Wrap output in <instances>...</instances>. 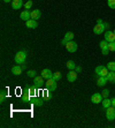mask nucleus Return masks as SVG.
<instances>
[{
	"mask_svg": "<svg viewBox=\"0 0 115 128\" xmlns=\"http://www.w3.org/2000/svg\"><path fill=\"white\" fill-rule=\"evenodd\" d=\"M67 68L69 69V70H75V68H76V64H75L73 60H68L67 61Z\"/></svg>",
	"mask_w": 115,
	"mask_h": 128,
	"instance_id": "23",
	"label": "nucleus"
},
{
	"mask_svg": "<svg viewBox=\"0 0 115 128\" xmlns=\"http://www.w3.org/2000/svg\"><path fill=\"white\" fill-rule=\"evenodd\" d=\"M106 78H107V80H108V82H111V83L115 84V72L109 70Z\"/></svg>",
	"mask_w": 115,
	"mask_h": 128,
	"instance_id": "18",
	"label": "nucleus"
},
{
	"mask_svg": "<svg viewBox=\"0 0 115 128\" xmlns=\"http://www.w3.org/2000/svg\"><path fill=\"white\" fill-rule=\"evenodd\" d=\"M103 95L101 94H99V92H97V94H93V95L91 96V102L93 103V104H99V103H101L103 102Z\"/></svg>",
	"mask_w": 115,
	"mask_h": 128,
	"instance_id": "8",
	"label": "nucleus"
},
{
	"mask_svg": "<svg viewBox=\"0 0 115 128\" xmlns=\"http://www.w3.org/2000/svg\"><path fill=\"white\" fill-rule=\"evenodd\" d=\"M46 88H47L50 91H54V90L56 89V81L54 80L53 78H48L47 81H46Z\"/></svg>",
	"mask_w": 115,
	"mask_h": 128,
	"instance_id": "5",
	"label": "nucleus"
},
{
	"mask_svg": "<svg viewBox=\"0 0 115 128\" xmlns=\"http://www.w3.org/2000/svg\"><path fill=\"white\" fill-rule=\"evenodd\" d=\"M66 48H67L68 52H70V53H74L77 51V43H75L74 40H70V42H68L66 44Z\"/></svg>",
	"mask_w": 115,
	"mask_h": 128,
	"instance_id": "4",
	"label": "nucleus"
},
{
	"mask_svg": "<svg viewBox=\"0 0 115 128\" xmlns=\"http://www.w3.org/2000/svg\"><path fill=\"white\" fill-rule=\"evenodd\" d=\"M41 15V12L39 10V9H33L32 12H31V18H33V20H38L39 18H40Z\"/></svg>",
	"mask_w": 115,
	"mask_h": 128,
	"instance_id": "20",
	"label": "nucleus"
},
{
	"mask_svg": "<svg viewBox=\"0 0 115 128\" xmlns=\"http://www.w3.org/2000/svg\"><path fill=\"white\" fill-rule=\"evenodd\" d=\"M105 40H107L108 43L111 42H115V34L112 30H106L105 31Z\"/></svg>",
	"mask_w": 115,
	"mask_h": 128,
	"instance_id": "6",
	"label": "nucleus"
},
{
	"mask_svg": "<svg viewBox=\"0 0 115 128\" xmlns=\"http://www.w3.org/2000/svg\"><path fill=\"white\" fill-rule=\"evenodd\" d=\"M27 74H28V76H29V78H35V76H37V75H36V74H37V72H36V70H28Z\"/></svg>",
	"mask_w": 115,
	"mask_h": 128,
	"instance_id": "33",
	"label": "nucleus"
},
{
	"mask_svg": "<svg viewBox=\"0 0 115 128\" xmlns=\"http://www.w3.org/2000/svg\"><path fill=\"white\" fill-rule=\"evenodd\" d=\"M104 24H105V28H106V30H108V28H109V24L107 23V22H104Z\"/></svg>",
	"mask_w": 115,
	"mask_h": 128,
	"instance_id": "38",
	"label": "nucleus"
},
{
	"mask_svg": "<svg viewBox=\"0 0 115 128\" xmlns=\"http://www.w3.org/2000/svg\"><path fill=\"white\" fill-rule=\"evenodd\" d=\"M75 70H76L77 73H81V72H82V67H81V66H76V68H75Z\"/></svg>",
	"mask_w": 115,
	"mask_h": 128,
	"instance_id": "36",
	"label": "nucleus"
},
{
	"mask_svg": "<svg viewBox=\"0 0 115 128\" xmlns=\"http://www.w3.org/2000/svg\"><path fill=\"white\" fill-rule=\"evenodd\" d=\"M25 24H27V28H30V29H36L38 27L37 20H33V18H30V20L25 21Z\"/></svg>",
	"mask_w": 115,
	"mask_h": 128,
	"instance_id": "11",
	"label": "nucleus"
},
{
	"mask_svg": "<svg viewBox=\"0 0 115 128\" xmlns=\"http://www.w3.org/2000/svg\"><path fill=\"white\" fill-rule=\"evenodd\" d=\"M44 100L45 99L44 98H37V97H35V98L32 99V103L36 105V106H43L44 105Z\"/></svg>",
	"mask_w": 115,
	"mask_h": 128,
	"instance_id": "21",
	"label": "nucleus"
},
{
	"mask_svg": "<svg viewBox=\"0 0 115 128\" xmlns=\"http://www.w3.org/2000/svg\"><path fill=\"white\" fill-rule=\"evenodd\" d=\"M106 118L109 121L115 120V107L114 106H109L108 108H106Z\"/></svg>",
	"mask_w": 115,
	"mask_h": 128,
	"instance_id": "3",
	"label": "nucleus"
},
{
	"mask_svg": "<svg viewBox=\"0 0 115 128\" xmlns=\"http://www.w3.org/2000/svg\"><path fill=\"white\" fill-rule=\"evenodd\" d=\"M43 98L46 100V99H50L51 96H50V90H44V92H43Z\"/></svg>",
	"mask_w": 115,
	"mask_h": 128,
	"instance_id": "28",
	"label": "nucleus"
},
{
	"mask_svg": "<svg viewBox=\"0 0 115 128\" xmlns=\"http://www.w3.org/2000/svg\"><path fill=\"white\" fill-rule=\"evenodd\" d=\"M30 98H31V96H30L29 92H24L22 94V97H21V99H22V102H24V103H28V102H30Z\"/></svg>",
	"mask_w": 115,
	"mask_h": 128,
	"instance_id": "22",
	"label": "nucleus"
},
{
	"mask_svg": "<svg viewBox=\"0 0 115 128\" xmlns=\"http://www.w3.org/2000/svg\"><path fill=\"white\" fill-rule=\"evenodd\" d=\"M101 23H104V21L101 20V18H98V20H97V24H101Z\"/></svg>",
	"mask_w": 115,
	"mask_h": 128,
	"instance_id": "37",
	"label": "nucleus"
},
{
	"mask_svg": "<svg viewBox=\"0 0 115 128\" xmlns=\"http://www.w3.org/2000/svg\"><path fill=\"white\" fill-rule=\"evenodd\" d=\"M108 50L111 51V52H115V42L108 43Z\"/></svg>",
	"mask_w": 115,
	"mask_h": 128,
	"instance_id": "30",
	"label": "nucleus"
},
{
	"mask_svg": "<svg viewBox=\"0 0 115 128\" xmlns=\"http://www.w3.org/2000/svg\"><path fill=\"white\" fill-rule=\"evenodd\" d=\"M107 4H108L109 8L115 9V0H108V1H107Z\"/></svg>",
	"mask_w": 115,
	"mask_h": 128,
	"instance_id": "32",
	"label": "nucleus"
},
{
	"mask_svg": "<svg viewBox=\"0 0 115 128\" xmlns=\"http://www.w3.org/2000/svg\"><path fill=\"white\" fill-rule=\"evenodd\" d=\"M106 67L108 68V70H113V72H115V61H111V62H108V64H107Z\"/></svg>",
	"mask_w": 115,
	"mask_h": 128,
	"instance_id": "27",
	"label": "nucleus"
},
{
	"mask_svg": "<svg viewBox=\"0 0 115 128\" xmlns=\"http://www.w3.org/2000/svg\"><path fill=\"white\" fill-rule=\"evenodd\" d=\"M106 31V28H105V24L101 23V24H96L95 28H93V32L96 35H100V34L105 32Z\"/></svg>",
	"mask_w": 115,
	"mask_h": 128,
	"instance_id": "7",
	"label": "nucleus"
},
{
	"mask_svg": "<svg viewBox=\"0 0 115 128\" xmlns=\"http://www.w3.org/2000/svg\"><path fill=\"white\" fill-rule=\"evenodd\" d=\"M108 52H111V51H109L108 48H105V50H101V53H103L104 56H107V54H108Z\"/></svg>",
	"mask_w": 115,
	"mask_h": 128,
	"instance_id": "35",
	"label": "nucleus"
},
{
	"mask_svg": "<svg viewBox=\"0 0 115 128\" xmlns=\"http://www.w3.org/2000/svg\"><path fill=\"white\" fill-rule=\"evenodd\" d=\"M41 76H43L44 78H46V80H48V78H53V73H52L48 68H45V69L41 70Z\"/></svg>",
	"mask_w": 115,
	"mask_h": 128,
	"instance_id": "13",
	"label": "nucleus"
},
{
	"mask_svg": "<svg viewBox=\"0 0 115 128\" xmlns=\"http://www.w3.org/2000/svg\"><path fill=\"white\" fill-rule=\"evenodd\" d=\"M73 39H74V34L71 32V31H68V32L65 35V38L61 40V44L66 45L68 42H70V40H73Z\"/></svg>",
	"mask_w": 115,
	"mask_h": 128,
	"instance_id": "10",
	"label": "nucleus"
},
{
	"mask_svg": "<svg viewBox=\"0 0 115 128\" xmlns=\"http://www.w3.org/2000/svg\"><path fill=\"white\" fill-rule=\"evenodd\" d=\"M22 6H23V1L22 0H13L12 1L13 9H20Z\"/></svg>",
	"mask_w": 115,
	"mask_h": 128,
	"instance_id": "15",
	"label": "nucleus"
},
{
	"mask_svg": "<svg viewBox=\"0 0 115 128\" xmlns=\"http://www.w3.org/2000/svg\"><path fill=\"white\" fill-rule=\"evenodd\" d=\"M101 104H103L104 108H108L109 106H112V99H109L108 97H107V98H104L103 102H101Z\"/></svg>",
	"mask_w": 115,
	"mask_h": 128,
	"instance_id": "19",
	"label": "nucleus"
},
{
	"mask_svg": "<svg viewBox=\"0 0 115 128\" xmlns=\"http://www.w3.org/2000/svg\"><path fill=\"white\" fill-rule=\"evenodd\" d=\"M112 106H114V107H115V98H113V99H112Z\"/></svg>",
	"mask_w": 115,
	"mask_h": 128,
	"instance_id": "39",
	"label": "nucleus"
},
{
	"mask_svg": "<svg viewBox=\"0 0 115 128\" xmlns=\"http://www.w3.org/2000/svg\"><path fill=\"white\" fill-rule=\"evenodd\" d=\"M20 18H21V20H23V21H28V20L31 18V12H29L28 9H25V10H23V12L20 14Z\"/></svg>",
	"mask_w": 115,
	"mask_h": 128,
	"instance_id": "12",
	"label": "nucleus"
},
{
	"mask_svg": "<svg viewBox=\"0 0 115 128\" xmlns=\"http://www.w3.org/2000/svg\"><path fill=\"white\" fill-rule=\"evenodd\" d=\"M31 6H32V1H31V0H29V1H27V2L24 4V8L25 9H30Z\"/></svg>",
	"mask_w": 115,
	"mask_h": 128,
	"instance_id": "34",
	"label": "nucleus"
},
{
	"mask_svg": "<svg viewBox=\"0 0 115 128\" xmlns=\"http://www.w3.org/2000/svg\"><path fill=\"white\" fill-rule=\"evenodd\" d=\"M109 94H111V91H109L108 89H104V90H103V92H101V95H103L104 98H107V97L109 96Z\"/></svg>",
	"mask_w": 115,
	"mask_h": 128,
	"instance_id": "31",
	"label": "nucleus"
},
{
	"mask_svg": "<svg viewBox=\"0 0 115 128\" xmlns=\"http://www.w3.org/2000/svg\"><path fill=\"white\" fill-rule=\"evenodd\" d=\"M107 82H108V80H107L106 76H99V78H98V81H97V86H104Z\"/></svg>",
	"mask_w": 115,
	"mask_h": 128,
	"instance_id": "17",
	"label": "nucleus"
},
{
	"mask_svg": "<svg viewBox=\"0 0 115 128\" xmlns=\"http://www.w3.org/2000/svg\"><path fill=\"white\" fill-rule=\"evenodd\" d=\"M5 2H10V1H13V0H3Z\"/></svg>",
	"mask_w": 115,
	"mask_h": 128,
	"instance_id": "40",
	"label": "nucleus"
},
{
	"mask_svg": "<svg viewBox=\"0 0 115 128\" xmlns=\"http://www.w3.org/2000/svg\"><path fill=\"white\" fill-rule=\"evenodd\" d=\"M53 78L58 82V81L61 78V73H60V72H55V73H53Z\"/></svg>",
	"mask_w": 115,
	"mask_h": 128,
	"instance_id": "29",
	"label": "nucleus"
},
{
	"mask_svg": "<svg viewBox=\"0 0 115 128\" xmlns=\"http://www.w3.org/2000/svg\"><path fill=\"white\" fill-rule=\"evenodd\" d=\"M25 59H27V53H25L24 51L17 52L16 56H15V58H14L15 62L17 64V65H23V64L25 62Z\"/></svg>",
	"mask_w": 115,
	"mask_h": 128,
	"instance_id": "1",
	"label": "nucleus"
},
{
	"mask_svg": "<svg viewBox=\"0 0 115 128\" xmlns=\"http://www.w3.org/2000/svg\"><path fill=\"white\" fill-rule=\"evenodd\" d=\"M36 92H37V88H36V86H29V94H30V96H31V97L36 96Z\"/></svg>",
	"mask_w": 115,
	"mask_h": 128,
	"instance_id": "24",
	"label": "nucleus"
},
{
	"mask_svg": "<svg viewBox=\"0 0 115 128\" xmlns=\"http://www.w3.org/2000/svg\"><path fill=\"white\" fill-rule=\"evenodd\" d=\"M99 46H100V48L101 50H105V48H108V42L107 40H101L100 43H99Z\"/></svg>",
	"mask_w": 115,
	"mask_h": 128,
	"instance_id": "26",
	"label": "nucleus"
},
{
	"mask_svg": "<svg viewBox=\"0 0 115 128\" xmlns=\"http://www.w3.org/2000/svg\"><path fill=\"white\" fill-rule=\"evenodd\" d=\"M33 83H35L36 86L40 88V86H43V84H44V78H43V76H35V78H33Z\"/></svg>",
	"mask_w": 115,
	"mask_h": 128,
	"instance_id": "14",
	"label": "nucleus"
},
{
	"mask_svg": "<svg viewBox=\"0 0 115 128\" xmlns=\"http://www.w3.org/2000/svg\"><path fill=\"white\" fill-rule=\"evenodd\" d=\"M77 74H78V73H77L76 70H69V73L67 74V80L69 81V82H71V83L75 82V81L77 80Z\"/></svg>",
	"mask_w": 115,
	"mask_h": 128,
	"instance_id": "9",
	"label": "nucleus"
},
{
	"mask_svg": "<svg viewBox=\"0 0 115 128\" xmlns=\"http://www.w3.org/2000/svg\"><path fill=\"white\" fill-rule=\"evenodd\" d=\"M6 96H7L6 90L2 89L1 91H0V103H3V100L6 99Z\"/></svg>",
	"mask_w": 115,
	"mask_h": 128,
	"instance_id": "25",
	"label": "nucleus"
},
{
	"mask_svg": "<svg viewBox=\"0 0 115 128\" xmlns=\"http://www.w3.org/2000/svg\"><path fill=\"white\" fill-rule=\"evenodd\" d=\"M22 70H23V68H22L21 66H18V65L14 66V67L12 68V73H13L14 75H16V76H17V75H21V74H22Z\"/></svg>",
	"mask_w": 115,
	"mask_h": 128,
	"instance_id": "16",
	"label": "nucleus"
},
{
	"mask_svg": "<svg viewBox=\"0 0 115 128\" xmlns=\"http://www.w3.org/2000/svg\"><path fill=\"white\" fill-rule=\"evenodd\" d=\"M114 34H115V29H114Z\"/></svg>",
	"mask_w": 115,
	"mask_h": 128,
	"instance_id": "41",
	"label": "nucleus"
},
{
	"mask_svg": "<svg viewBox=\"0 0 115 128\" xmlns=\"http://www.w3.org/2000/svg\"><path fill=\"white\" fill-rule=\"evenodd\" d=\"M96 72V74L98 75V76H107V74H108V68H107L106 66H104V65H100V66H98V67H96L95 69Z\"/></svg>",
	"mask_w": 115,
	"mask_h": 128,
	"instance_id": "2",
	"label": "nucleus"
}]
</instances>
